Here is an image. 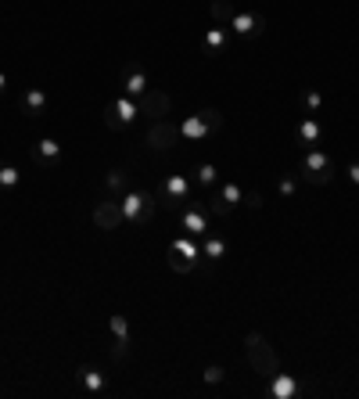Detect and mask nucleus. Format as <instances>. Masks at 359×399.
I'll return each mask as SVG.
<instances>
[{"label":"nucleus","mask_w":359,"mask_h":399,"mask_svg":"<svg viewBox=\"0 0 359 399\" xmlns=\"http://www.w3.org/2000/svg\"><path fill=\"white\" fill-rule=\"evenodd\" d=\"M245 352H248L252 371H255L262 381H269L276 371H281V356H276V349L269 345V338H266V335L248 331V335H245Z\"/></svg>","instance_id":"nucleus-1"},{"label":"nucleus","mask_w":359,"mask_h":399,"mask_svg":"<svg viewBox=\"0 0 359 399\" xmlns=\"http://www.w3.org/2000/svg\"><path fill=\"white\" fill-rule=\"evenodd\" d=\"M223 130V115L219 108H205L197 115H187L180 123V141H205L209 133H219Z\"/></svg>","instance_id":"nucleus-2"},{"label":"nucleus","mask_w":359,"mask_h":399,"mask_svg":"<svg viewBox=\"0 0 359 399\" xmlns=\"http://www.w3.org/2000/svg\"><path fill=\"white\" fill-rule=\"evenodd\" d=\"M166 259H169V270L190 273L197 266V259H202V245H197V237L183 234V237H176V242L166 249Z\"/></svg>","instance_id":"nucleus-3"},{"label":"nucleus","mask_w":359,"mask_h":399,"mask_svg":"<svg viewBox=\"0 0 359 399\" xmlns=\"http://www.w3.org/2000/svg\"><path fill=\"white\" fill-rule=\"evenodd\" d=\"M302 180L312 184V187H324L334 180V162L327 158V151L320 148H305V158H302Z\"/></svg>","instance_id":"nucleus-4"},{"label":"nucleus","mask_w":359,"mask_h":399,"mask_svg":"<svg viewBox=\"0 0 359 399\" xmlns=\"http://www.w3.org/2000/svg\"><path fill=\"white\" fill-rule=\"evenodd\" d=\"M118 206H123V216H126V223H147L151 216H154V198L147 194V191H137V187H130L123 198H118Z\"/></svg>","instance_id":"nucleus-5"},{"label":"nucleus","mask_w":359,"mask_h":399,"mask_svg":"<svg viewBox=\"0 0 359 399\" xmlns=\"http://www.w3.org/2000/svg\"><path fill=\"white\" fill-rule=\"evenodd\" d=\"M180 227H183L190 237H205V234H209V209H205V202L187 198V206L180 209Z\"/></svg>","instance_id":"nucleus-6"},{"label":"nucleus","mask_w":359,"mask_h":399,"mask_svg":"<svg viewBox=\"0 0 359 399\" xmlns=\"http://www.w3.org/2000/svg\"><path fill=\"white\" fill-rule=\"evenodd\" d=\"M180 144V126L169 123V119H154V123L147 126V148L151 151H169Z\"/></svg>","instance_id":"nucleus-7"},{"label":"nucleus","mask_w":359,"mask_h":399,"mask_svg":"<svg viewBox=\"0 0 359 399\" xmlns=\"http://www.w3.org/2000/svg\"><path fill=\"white\" fill-rule=\"evenodd\" d=\"M169 94L166 90H154V87H147L140 97H137V108H140V115H147L151 119V123H154V119H166L169 115Z\"/></svg>","instance_id":"nucleus-8"},{"label":"nucleus","mask_w":359,"mask_h":399,"mask_svg":"<svg viewBox=\"0 0 359 399\" xmlns=\"http://www.w3.org/2000/svg\"><path fill=\"white\" fill-rule=\"evenodd\" d=\"M123 223H126V216H123L118 198H108V202H97L94 206V227L97 230H118Z\"/></svg>","instance_id":"nucleus-9"},{"label":"nucleus","mask_w":359,"mask_h":399,"mask_svg":"<svg viewBox=\"0 0 359 399\" xmlns=\"http://www.w3.org/2000/svg\"><path fill=\"white\" fill-rule=\"evenodd\" d=\"M108 328H111V335H115V342H111V360L123 364L126 352H130V321H126L123 313H115L111 321H108Z\"/></svg>","instance_id":"nucleus-10"},{"label":"nucleus","mask_w":359,"mask_h":399,"mask_svg":"<svg viewBox=\"0 0 359 399\" xmlns=\"http://www.w3.org/2000/svg\"><path fill=\"white\" fill-rule=\"evenodd\" d=\"M230 29L237 32V36H262L266 32V18L259 15V11H233V18H230Z\"/></svg>","instance_id":"nucleus-11"},{"label":"nucleus","mask_w":359,"mask_h":399,"mask_svg":"<svg viewBox=\"0 0 359 399\" xmlns=\"http://www.w3.org/2000/svg\"><path fill=\"white\" fill-rule=\"evenodd\" d=\"M190 191H194V184H190L183 173H173V177H166V184H162V202L180 206V202H187V198H190Z\"/></svg>","instance_id":"nucleus-12"},{"label":"nucleus","mask_w":359,"mask_h":399,"mask_svg":"<svg viewBox=\"0 0 359 399\" xmlns=\"http://www.w3.org/2000/svg\"><path fill=\"white\" fill-rule=\"evenodd\" d=\"M295 141L302 144V148H316L324 141V126H320V119L316 115H302L298 119V130H295Z\"/></svg>","instance_id":"nucleus-13"},{"label":"nucleus","mask_w":359,"mask_h":399,"mask_svg":"<svg viewBox=\"0 0 359 399\" xmlns=\"http://www.w3.org/2000/svg\"><path fill=\"white\" fill-rule=\"evenodd\" d=\"M147 87H151V79H147V72L140 65H126L123 69V94L126 97H140Z\"/></svg>","instance_id":"nucleus-14"},{"label":"nucleus","mask_w":359,"mask_h":399,"mask_svg":"<svg viewBox=\"0 0 359 399\" xmlns=\"http://www.w3.org/2000/svg\"><path fill=\"white\" fill-rule=\"evenodd\" d=\"M266 392L273 395V399H295L298 392H302V385L291 378V374H284V371H276L269 381H266Z\"/></svg>","instance_id":"nucleus-15"},{"label":"nucleus","mask_w":359,"mask_h":399,"mask_svg":"<svg viewBox=\"0 0 359 399\" xmlns=\"http://www.w3.org/2000/svg\"><path fill=\"white\" fill-rule=\"evenodd\" d=\"M47 105H51V97H47V90H39V87H29V90L22 94V115H29V119L44 115Z\"/></svg>","instance_id":"nucleus-16"},{"label":"nucleus","mask_w":359,"mask_h":399,"mask_svg":"<svg viewBox=\"0 0 359 399\" xmlns=\"http://www.w3.org/2000/svg\"><path fill=\"white\" fill-rule=\"evenodd\" d=\"M226 29H230V25H212V29L202 36V51H205V54H223V51H226V40H230Z\"/></svg>","instance_id":"nucleus-17"},{"label":"nucleus","mask_w":359,"mask_h":399,"mask_svg":"<svg viewBox=\"0 0 359 399\" xmlns=\"http://www.w3.org/2000/svg\"><path fill=\"white\" fill-rule=\"evenodd\" d=\"M32 158H36V162H47V166H54L58 158H61V144H58V141H51V137L36 141V148H32Z\"/></svg>","instance_id":"nucleus-18"},{"label":"nucleus","mask_w":359,"mask_h":399,"mask_svg":"<svg viewBox=\"0 0 359 399\" xmlns=\"http://www.w3.org/2000/svg\"><path fill=\"white\" fill-rule=\"evenodd\" d=\"M223 256H226V237L205 234V237H202V259H209V263H219Z\"/></svg>","instance_id":"nucleus-19"},{"label":"nucleus","mask_w":359,"mask_h":399,"mask_svg":"<svg viewBox=\"0 0 359 399\" xmlns=\"http://www.w3.org/2000/svg\"><path fill=\"white\" fill-rule=\"evenodd\" d=\"M79 381H83V388H87V392H104V388H108L104 374H101V371H94L90 364L79 367Z\"/></svg>","instance_id":"nucleus-20"},{"label":"nucleus","mask_w":359,"mask_h":399,"mask_svg":"<svg viewBox=\"0 0 359 399\" xmlns=\"http://www.w3.org/2000/svg\"><path fill=\"white\" fill-rule=\"evenodd\" d=\"M111 108H115V115L123 119L126 126H130L133 119L140 115V108H137V97H118V101H111Z\"/></svg>","instance_id":"nucleus-21"},{"label":"nucleus","mask_w":359,"mask_h":399,"mask_svg":"<svg viewBox=\"0 0 359 399\" xmlns=\"http://www.w3.org/2000/svg\"><path fill=\"white\" fill-rule=\"evenodd\" d=\"M104 184H108V191H111L115 198H123V194L130 191V173H126V169H111V173L104 177Z\"/></svg>","instance_id":"nucleus-22"},{"label":"nucleus","mask_w":359,"mask_h":399,"mask_svg":"<svg viewBox=\"0 0 359 399\" xmlns=\"http://www.w3.org/2000/svg\"><path fill=\"white\" fill-rule=\"evenodd\" d=\"M233 4H230V0H212V22L216 25H230V18H233Z\"/></svg>","instance_id":"nucleus-23"},{"label":"nucleus","mask_w":359,"mask_h":399,"mask_svg":"<svg viewBox=\"0 0 359 399\" xmlns=\"http://www.w3.org/2000/svg\"><path fill=\"white\" fill-rule=\"evenodd\" d=\"M194 180H197V187H212V184L219 180V169H216L212 162H205V166H197V173H194Z\"/></svg>","instance_id":"nucleus-24"},{"label":"nucleus","mask_w":359,"mask_h":399,"mask_svg":"<svg viewBox=\"0 0 359 399\" xmlns=\"http://www.w3.org/2000/svg\"><path fill=\"white\" fill-rule=\"evenodd\" d=\"M219 198H223V202H226V206L233 209L237 202H245V191L237 187V184H223V187H219Z\"/></svg>","instance_id":"nucleus-25"},{"label":"nucleus","mask_w":359,"mask_h":399,"mask_svg":"<svg viewBox=\"0 0 359 399\" xmlns=\"http://www.w3.org/2000/svg\"><path fill=\"white\" fill-rule=\"evenodd\" d=\"M18 180H22V173H18L15 166H4V162H0V187L11 191V187H18Z\"/></svg>","instance_id":"nucleus-26"},{"label":"nucleus","mask_w":359,"mask_h":399,"mask_svg":"<svg viewBox=\"0 0 359 399\" xmlns=\"http://www.w3.org/2000/svg\"><path fill=\"white\" fill-rule=\"evenodd\" d=\"M324 108V94L320 90H305V115H316Z\"/></svg>","instance_id":"nucleus-27"},{"label":"nucleus","mask_w":359,"mask_h":399,"mask_svg":"<svg viewBox=\"0 0 359 399\" xmlns=\"http://www.w3.org/2000/svg\"><path fill=\"white\" fill-rule=\"evenodd\" d=\"M205 209H209V216H226V213H230V206L223 202L219 194H209V202H205Z\"/></svg>","instance_id":"nucleus-28"},{"label":"nucleus","mask_w":359,"mask_h":399,"mask_svg":"<svg viewBox=\"0 0 359 399\" xmlns=\"http://www.w3.org/2000/svg\"><path fill=\"white\" fill-rule=\"evenodd\" d=\"M104 126H108L111 133H118V130H126V123H123V119L115 115V108H111V105L104 108Z\"/></svg>","instance_id":"nucleus-29"},{"label":"nucleus","mask_w":359,"mask_h":399,"mask_svg":"<svg viewBox=\"0 0 359 399\" xmlns=\"http://www.w3.org/2000/svg\"><path fill=\"white\" fill-rule=\"evenodd\" d=\"M202 378H205V385H223V381H226V371H223V367H205Z\"/></svg>","instance_id":"nucleus-30"},{"label":"nucleus","mask_w":359,"mask_h":399,"mask_svg":"<svg viewBox=\"0 0 359 399\" xmlns=\"http://www.w3.org/2000/svg\"><path fill=\"white\" fill-rule=\"evenodd\" d=\"M276 191H281V198H291L298 191V177H284L281 184H276Z\"/></svg>","instance_id":"nucleus-31"},{"label":"nucleus","mask_w":359,"mask_h":399,"mask_svg":"<svg viewBox=\"0 0 359 399\" xmlns=\"http://www.w3.org/2000/svg\"><path fill=\"white\" fill-rule=\"evenodd\" d=\"M245 206H248V209H262V194H259V191H248V194H245Z\"/></svg>","instance_id":"nucleus-32"},{"label":"nucleus","mask_w":359,"mask_h":399,"mask_svg":"<svg viewBox=\"0 0 359 399\" xmlns=\"http://www.w3.org/2000/svg\"><path fill=\"white\" fill-rule=\"evenodd\" d=\"M345 177H348V180H352V184L359 187V162H352V166L345 169Z\"/></svg>","instance_id":"nucleus-33"},{"label":"nucleus","mask_w":359,"mask_h":399,"mask_svg":"<svg viewBox=\"0 0 359 399\" xmlns=\"http://www.w3.org/2000/svg\"><path fill=\"white\" fill-rule=\"evenodd\" d=\"M4 90H8V72L0 69V94H4Z\"/></svg>","instance_id":"nucleus-34"}]
</instances>
